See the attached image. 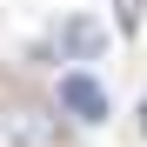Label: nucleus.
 I'll list each match as a JSON object with an SVG mask.
<instances>
[{
	"mask_svg": "<svg viewBox=\"0 0 147 147\" xmlns=\"http://www.w3.org/2000/svg\"><path fill=\"white\" fill-rule=\"evenodd\" d=\"M60 40H67V47H74V54H80V60H94V54H100V47H107V34L94 27V20H67V27H60Z\"/></svg>",
	"mask_w": 147,
	"mask_h": 147,
	"instance_id": "f03ea898",
	"label": "nucleus"
},
{
	"mask_svg": "<svg viewBox=\"0 0 147 147\" xmlns=\"http://www.w3.org/2000/svg\"><path fill=\"white\" fill-rule=\"evenodd\" d=\"M140 13H147V0H114V20H120V34H140Z\"/></svg>",
	"mask_w": 147,
	"mask_h": 147,
	"instance_id": "7ed1b4c3",
	"label": "nucleus"
},
{
	"mask_svg": "<svg viewBox=\"0 0 147 147\" xmlns=\"http://www.w3.org/2000/svg\"><path fill=\"white\" fill-rule=\"evenodd\" d=\"M54 100H60L67 120H80V127H100V120H107V87L94 80L87 67H67L60 74V94H54Z\"/></svg>",
	"mask_w": 147,
	"mask_h": 147,
	"instance_id": "f257e3e1",
	"label": "nucleus"
}]
</instances>
